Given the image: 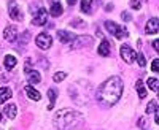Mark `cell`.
<instances>
[{"label": "cell", "mask_w": 159, "mask_h": 130, "mask_svg": "<svg viewBox=\"0 0 159 130\" xmlns=\"http://www.w3.org/2000/svg\"><path fill=\"white\" fill-rule=\"evenodd\" d=\"M123 80L119 76H110L99 89H97V100L103 106H111L121 98L123 95Z\"/></svg>", "instance_id": "cell-1"}, {"label": "cell", "mask_w": 159, "mask_h": 130, "mask_svg": "<svg viewBox=\"0 0 159 130\" xmlns=\"http://www.w3.org/2000/svg\"><path fill=\"white\" fill-rule=\"evenodd\" d=\"M84 124L83 114L70 108L59 110L54 116V127L56 130H78Z\"/></svg>", "instance_id": "cell-2"}, {"label": "cell", "mask_w": 159, "mask_h": 130, "mask_svg": "<svg viewBox=\"0 0 159 130\" xmlns=\"http://www.w3.org/2000/svg\"><path fill=\"white\" fill-rule=\"evenodd\" d=\"M105 29H107L115 38H118V40H124V38L129 37V32H127V29L124 27V25H118L113 21L105 22Z\"/></svg>", "instance_id": "cell-3"}, {"label": "cell", "mask_w": 159, "mask_h": 130, "mask_svg": "<svg viewBox=\"0 0 159 130\" xmlns=\"http://www.w3.org/2000/svg\"><path fill=\"white\" fill-rule=\"evenodd\" d=\"M119 53H121V57H123V60H124L126 63H134L135 59H137V53H135V51L132 49L129 45H123Z\"/></svg>", "instance_id": "cell-4"}, {"label": "cell", "mask_w": 159, "mask_h": 130, "mask_svg": "<svg viewBox=\"0 0 159 130\" xmlns=\"http://www.w3.org/2000/svg\"><path fill=\"white\" fill-rule=\"evenodd\" d=\"M35 43H37V46H38L40 49H49L51 45H52V38H51L48 33L42 32V33H38V35H37Z\"/></svg>", "instance_id": "cell-5"}, {"label": "cell", "mask_w": 159, "mask_h": 130, "mask_svg": "<svg viewBox=\"0 0 159 130\" xmlns=\"http://www.w3.org/2000/svg\"><path fill=\"white\" fill-rule=\"evenodd\" d=\"M46 19H48L46 10H45V8H38V10L34 13L32 24H34V25H45V24H46Z\"/></svg>", "instance_id": "cell-6"}, {"label": "cell", "mask_w": 159, "mask_h": 130, "mask_svg": "<svg viewBox=\"0 0 159 130\" xmlns=\"http://www.w3.org/2000/svg\"><path fill=\"white\" fill-rule=\"evenodd\" d=\"M92 43V37H75V40L72 41V49H76V48H83V46H88Z\"/></svg>", "instance_id": "cell-7"}, {"label": "cell", "mask_w": 159, "mask_h": 130, "mask_svg": "<svg viewBox=\"0 0 159 130\" xmlns=\"http://www.w3.org/2000/svg\"><path fill=\"white\" fill-rule=\"evenodd\" d=\"M10 18L15 19V21H22V19H24V15H22L19 5L15 3V2L10 3Z\"/></svg>", "instance_id": "cell-8"}, {"label": "cell", "mask_w": 159, "mask_h": 130, "mask_svg": "<svg viewBox=\"0 0 159 130\" xmlns=\"http://www.w3.org/2000/svg\"><path fill=\"white\" fill-rule=\"evenodd\" d=\"M3 38H5L7 41H15L16 38H18V29H16V25H8V27H5Z\"/></svg>", "instance_id": "cell-9"}, {"label": "cell", "mask_w": 159, "mask_h": 130, "mask_svg": "<svg viewBox=\"0 0 159 130\" xmlns=\"http://www.w3.org/2000/svg\"><path fill=\"white\" fill-rule=\"evenodd\" d=\"M97 6V0H81V11L86 15H92Z\"/></svg>", "instance_id": "cell-10"}, {"label": "cell", "mask_w": 159, "mask_h": 130, "mask_svg": "<svg viewBox=\"0 0 159 130\" xmlns=\"http://www.w3.org/2000/svg\"><path fill=\"white\" fill-rule=\"evenodd\" d=\"M75 37L72 32H67V30H57V38L62 41V43H72L75 40Z\"/></svg>", "instance_id": "cell-11"}, {"label": "cell", "mask_w": 159, "mask_h": 130, "mask_svg": "<svg viewBox=\"0 0 159 130\" xmlns=\"http://www.w3.org/2000/svg\"><path fill=\"white\" fill-rule=\"evenodd\" d=\"M157 24H159L157 18H151V19L147 22V27H145V32H147L148 35H151V33H157Z\"/></svg>", "instance_id": "cell-12"}, {"label": "cell", "mask_w": 159, "mask_h": 130, "mask_svg": "<svg viewBox=\"0 0 159 130\" xmlns=\"http://www.w3.org/2000/svg\"><path fill=\"white\" fill-rule=\"evenodd\" d=\"M62 15V5L59 0H51V16L59 18Z\"/></svg>", "instance_id": "cell-13"}, {"label": "cell", "mask_w": 159, "mask_h": 130, "mask_svg": "<svg viewBox=\"0 0 159 130\" xmlns=\"http://www.w3.org/2000/svg\"><path fill=\"white\" fill-rule=\"evenodd\" d=\"M110 49H111V46H110V43H108L107 40H102V41H100V45H99V54H100V56L108 57V56H110Z\"/></svg>", "instance_id": "cell-14"}, {"label": "cell", "mask_w": 159, "mask_h": 130, "mask_svg": "<svg viewBox=\"0 0 159 130\" xmlns=\"http://www.w3.org/2000/svg\"><path fill=\"white\" fill-rule=\"evenodd\" d=\"M13 97V92H11V89L3 86V87H0V103L3 105V102H8L10 98Z\"/></svg>", "instance_id": "cell-15"}, {"label": "cell", "mask_w": 159, "mask_h": 130, "mask_svg": "<svg viewBox=\"0 0 159 130\" xmlns=\"http://www.w3.org/2000/svg\"><path fill=\"white\" fill-rule=\"evenodd\" d=\"M25 94H27V97L32 98L34 102H38L40 98H42V94H40L37 89H34L32 86H25Z\"/></svg>", "instance_id": "cell-16"}, {"label": "cell", "mask_w": 159, "mask_h": 130, "mask_svg": "<svg viewBox=\"0 0 159 130\" xmlns=\"http://www.w3.org/2000/svg\"><path fill=\"white\" fill-rule=\"evenodd\" d=\"M27 81H29L30 84H38L40 81H42V76H40L38 72L30 70V72H27Z\"/></svg>", "instance_id": "cell-17"}, {"label": "cell", "mask_w": 159, "mask_h": 130, "mask_svg": "<svg viewBox=\"0 0 159 130\" xmlns=\"http://www.w3.org/2000/svg\"><path fill=\"white\" fill-rule=\"evenodd\" d=\"M3 63H5V68H7V70H13V68L16 67L18 62H16V57H15V56H10V54H8V56H5Z\"/></svg>", "instance_id": "cell-18"}, {"label": "cell", "mask_w": 159, "mask_h": 130, "mask_svg": "<svg viewBox=\"0 0 159 130\" xmlns=\"http://www.w3.org/2000/svg\"><path fill=\"white\" fill-rule=\"evenodd\" d=\"M135 87H137V94H139L140 98L147 97V87H145V84H143V80H139L135 83Z\"/></svg>", "instance_id": "cell-19"}, {"label": "cell", "mask_w": 159, "mask_h": 130, "mask_svg": "<svg viewBox=\"0 0 159 130\" xmlns=\"http://www.w3.org/2000/svg\"><path fill=\"white\" fill-rule=\"evenodd\" d=\"M48 97H49V105H48V110H52L56 103V98H57V90L56 89H48Z\"/></svg>", "instance_id": "cell-20"}, {"label": "cell", "mask_w": 159, "mask_h": 130, "mask_svg": "<svg viewBox=\"0 0 159 130\" xmlns=\"http://www.w3.org/2000/svg\"><path fill=\"white\" fill-rule=\"evenodd\" d=\"M5 114L8 116L10 119L16 118V114H18V108H16V105H13V103H10V105H7V106H5Z\"/></svg>", "instance_id": "cell-21"}, {"label": "cell", "mask_w": 159, "mask_h": 130, "mask_svg": "<svg viewBox=\"0 0 159 130\" xmlns=\"http://www.w3.org/2000/svg\"><path fill=\"white\" fill-rule=\"evenodd\" d=\"M148 87H150L151 90H154V92H157V87H159L157 78H150V80H148Z\"/></svg>", "instance_id": "cell-22"}, {"label": "cell", "mask_w": 159, "mask_h": 130, "mask_svg": "<svg viewBox=\"0 0 159 130\" xmlns=\"http://www.w3.org/2000/svg\"><path fill=\"white\" fill-rule=\"evenodd\" d=\"M156 110H157V100H151L148 103V106H147V113L148 114H153Z\"/></svg>", "instance_id": "cell-23"}, {"label": "cell", "mask_w": 159, "mask_h": 130, "mask_svg": "<svg viewBox=\"0 0 159 130\" xmlns=\"http://www.w3.org/2000/svg\"><path fill=\"white\" fill-rule=\"evenodd\" d=\"M65 75L64 72H57V73H54V76H52V80H54V83H61V81H64L65 80Z\"/></svg>", "instance_id": "cell-24"}, {"label": "cell", "mask_w": 159, "mask_h": 130, "mask_svg": "<svg viewBox=\"0 0 159 130\" xmlns=\"http://www.w3.org/2000/svg\"><path fill=\"white\" fill-rule=\"evenodd\" d=\"M135 60H139V65L142 68H145V65H147V60H145V56L143 54H137V59Z\"/></svg>", "instance_id": "cell-25"}, {"label": "cell", "mask_w": 159, "mask_h": 130, "mask_svg": "<svg viewBox=\"0 0 159 130\" xmlns=\"http://www.w3.org/2000/svg\"><path fill=\"white\" fill-rule=\"evenodd\" d=\"M151 70H153L154 73L159 72V59H154V60L151 62Z\"/></svg>", "instance_id": "cell-26"}, {"label": "cell", "mask_w": 159, "mask_h": 130, "mask_svg": "<svg viewBox=\"0 0 159 130\" xmlns=\"http://www.w3.org/2000/svg\"><path fill=\"white\" fill-rule=\"evenodd\" d=\"M140 0H130V8H134V10H140Z\"/></svg>", "instance_id": "cell-27"}, {"label": "cell", "mask_w": 159, "mask_h": 130, "mask_svg": "<svg viewBox=\"0 0 159 130\" xmlns=\"http://www.w3.org/2000/svg\"><path fill=\"white\" fill-rule=\"evenodd\" d=\"M73 27H84V22L83 21H72Z\"/></svg>", "instance_id": "cell-28"}, {"label": "cell", "mask_w": 159, "mask_h": 130, "mask_svg": "<svg viewBox=\"0 0 159 130\" xmlns=\"http://www.w3.org/2000/svg\"><path fill=\"white\" fill-rule=\"evenodd\" d=\"M121 18H123L124 21H130V19H132V16L129 15L127 11H123V15H121Z\"/></svg>", "instance_id": "cell-29"}, {"label": "cell", "mask_w": 159, "mask_h": 130, "mask_svg": "<svg viewBox=\"0 0 159 130\" xmlns=\"http://www.w3.org/2000/svg\"><path fill=\"white\" fill-rule=\"evenodd\" d=\"M145 124H147V121H145V119H140V121H139V125H140V127H143Z\"/></svg>", "instance_id": "cell-30"}, {"label": "cell", "mask_w": 159, "mask_h": 130, "mask_svg": "<svg viewBox=\"0 0 159 130\" xmlns=\"http://www.w3.org/2000/svg\"><path fill=\"white\" fill-rule=\"evenodd\" d=\"M153 48L157 51V48H159V43H157V40H156V41H153Z\"/></svg>", "instance_id": "cell-31"}, {"label": "cell", "mask_w": 159, "mask_h": 130, "mask_svg": "<svg viewBox=\"0 0 159 130\" xmlns=\"http://www.w3.org/2000/svg\"><path fill=\"white\" fill-rule=\"evenodd\" d=\"M67 3H69V5H75L76 0H67Z\"/></svg>", "instance_id": "cell-32"}, {"label": "cell", "mask_w": 159, "mask_h": 130, "mask_svg": "<svg viewBox=\"0 0 159 130\" xmlns=\"http://www.w3.org/2000/svg\"><path fill=\"white\" fill-rule=\"evenodd\" d=\"M0 119H2V114H0Z\"/></svg>", "instance_id": "cell-33"}]
</instances>
